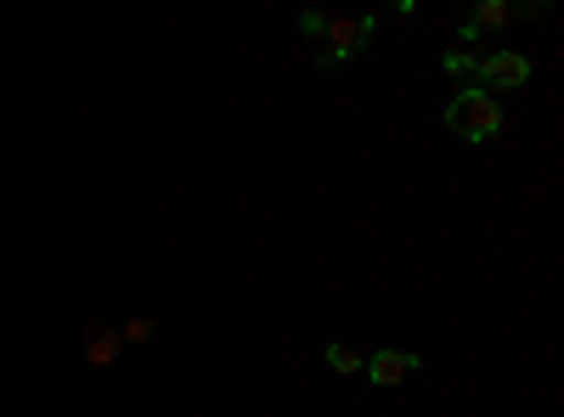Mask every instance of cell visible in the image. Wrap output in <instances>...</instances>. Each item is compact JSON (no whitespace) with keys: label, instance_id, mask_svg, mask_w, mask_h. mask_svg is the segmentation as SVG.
I'll list each match as a JSON object with an SVG mask.
<instances>
[{"label":"cell","instance_id":"6da1fadb","mask_svg":"<svg viewBox=\"0 0 564 417\" xmlns=\"http://www.w3.org/2000/svg\"><path fill=\"white\" fill-rule=\"evenodd\" d=\"M446 130L463 135V142H491L502 130V108L486 97V90H457L446 102Z\"/></svg>","mask_w":564,"mask_h":417},{"label":"cell","instance_id":"7a4b0ae2","mask_svg":"<svg viewBox=\"0 0 564 417\" xmlns=\"http://www.w3.org/2000/svg\"><path fill=\"white\" fill-rule=\"evenodd\" d=\"M316 45H322V52H316V63H322V68L350 63V57H361L367 45H372V18H327Z\"/></svg>","mask_w":564,"mask_h":417},{"label":"cell","instance_id":"3957f363","mask_svg":"<svg viewBox=\"0 0 564 417\" xmlns=\"http://www.w3.org/2000/svg\"><path fill=\"white\" fill-rule=\"evenodd\" d=\"M531 79V57H520V52H491L486 63H480V74H475V90H520Z\"/></svg>","mask_w":564,"mask_h":417},{"label":"cell","instance_id":"277c9868","mask_svg":"<svg viewBox=\"0 0 564 417\" xmlns=\"http://www.w3.org/2000/svg\"><path fill=\"white\" fill-rule=\"evenodd\" d=\"M79 350H85V361L97 366V373H108L124 344H119V328H108V321H97V316H85L79 321Z\"/></svg>","mask_w":564,"mask_h":417},{"label":"cell","instance_id":"5b68a950","mask_svg":"<svg viewBox=\"0 0 564 417\" xmlns=\"http://www.w3.org/2000/svg\"><path fill=\"white\" fill-rule=\"evenodd\" d=\"M417 366H423V355H412V350H379V355L361 361V373L379 384V389H395V384H406L417 373Z\"/></svg>","mask_w":564,"mask_h":417},{"label":"cell","instance_id":"8992f818","mask_svg":"<svg viewBox=\"0 0 564 417\" xmlns=\"http://www.w3.org/2000/svg\"><path fill=\"white\" fill-rule=\"evenodd\" d=\"M513 18H520V7H513V0H480V7L457 23V34H463V40H480L486 29H508Z\"/></svg>","mask_w":564,"mask_h":417},{"label":"cell","instance_id":"52a82bcc","mask_svg":"<svg viewBox=\"0 0 564 417\" xmlns=\"http://www.w3.org/2000/svg\"><path fill=\"white\" fill-rule=\"evenodd\" d=\"M322 361L334 366V373H361V361H367V355H361L356 344H345V339H339V344H327V355H322Z\"/></svg>","mask_w":564,"mask_h":417},{"label":"cell","instance_id":"ba28073f","mask_svg":"<svg viewBox=\"0 0 564 417\" xmlns=\"http://www.w3.org/2000/svg\"><path fill=\"white\" fill-rule=\"evenodd\" d=\"M153 328H159L153 316H130L124 328H119V344H148V339H153Z\"/></svg>","mask_w":564,"mask_h":417},{"label":"cell","instance_id":"9c48e42d","mask_svg":"<svg viewBox=\"0 0 564 417\" xmlns=\"http://www.w3.org/2000/svg\"><path fill=\"white\" fill-rule=\"evenodd\" d=\"M446 74L475 79V74H480V57H475V52H446Z\"/></svg>","mask_w":564,"mask_h":417},{"label":"cell","instance_id":"30bf717a","mask_svg":"<svg viewBox=\"0 0 564 417\" xmlns=\"http://www.w3.org/2000/svg\"><path fill=\"white\" fill-rule=\"evenodd\" d=\"M322 23H327V12H300V34L305 40H322Z\"/></svg>","mask_w":564,"mask_h":417}]
</instances>
